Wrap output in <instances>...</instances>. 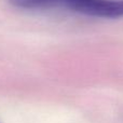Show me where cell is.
<instances>
[{"label": "cell", "mask_w": 123, "mask_h": 123, "mask_svg": "<svg viewBox=\"0 0 123 123\" xmlns=\"http://www.w3.org/2000/svg\"><path fill=\"white\" fill-rule=\"evenodd\" d=\"M63 8L92 17H123V0H64Z\"/></svg>", "instance_id": "6da1fadb"}, {"label": "cell", "mask_w": 123, "mask_h": 123, "mask_svg": "<svg viewBox=\"0 0 123 123\" xmlns=\"http://www.w3.org/2000/svg\"><path fill=\"white\" fill-rule=\"evenodd\" d=\"M9 3L21 9H51L63 8L64 0H8Z\"/></svg>", "instance_id": "7a4b0ae2"}]
</instances>
